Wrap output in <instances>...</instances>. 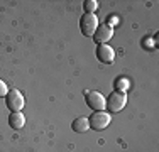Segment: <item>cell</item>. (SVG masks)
<instances>
[{
	"label": "cell",
	"instance_id": "7c38bea8",
	"mask_svg": "<svg viewBox=\"0 0 159 152\" xmlns=\"http://www.w3.org/2000/svg\"><path fill=\"white\" fill-rule=\"evenodd\" d=\"M7 93H9V88H7L5 81H2V79H0V98L7 96Z\"/></svg>",
	"mask_w": 159,
	"mask_h": 152
},
{
	"label": "cell",
	"instance_id": "5b68a950",
	"mask_svg": "<svg viewBox=\"0 0 159 152\" xmlns=\"http://www.w3.org/2000/svg\"><path fill=\"white\" fill-rule=\"evenodd\" d=\"M86 105L93 112H103L105 110V96L100 91H88L86 93Z\"/></svg>",
	"mask_w": 159,
	"mask_h": 152
},
{
	"label": "cell",
	"instance_id": "277c9868",
	"mask_svg": "<svg viewBox=\"0 0 159 152\" xmlns=\"http://www.w3.org/2000/svg\"><path fill=\"white\" fill-rule=\"evenodd\" d=\"M98 25L100 24H98V17L95 14H85L80 19V29H81V32L88 37H93V34H95V30L98 29Z\"/></svg>",
	"mask_w": 159,
	"mask_h": 152
},
{
	"label": "cell",
	"instance_id": "8992f818",
	"mask_svg": "<svg viewBox=\"0 0 159 152\" xmlns=\"http://www.w3.org/2000/svg\"><path fill=\"white\" fill-rule=\"evenodd\" d=\"M112 36H113L112 25L102 24V25H98V29L95 30V34H93V39H95L97 44H107L108 41L112 39Z\"/></svg>",
	"mask_w": 159,
	"mask_h": 152
},
{
	"label": "cell",
	"instance_id": "3957f363",
	"mask_svg": "<svg viewBox=\"0 0 159 152\" xmlns=\"http://www.w3.org/2000/svg\"><path fill=\"white\" fill-rule=\"evenodd\" d=\"M90 122V128H93V130H103V128H107L108 125H110L112 122V117L108 112H93L92 117L88 118Z\"/></svg>",
	"mask_w": 159,
	"mask_h": 152
},
{
	"label": "cell",
	"instance_id": "7a4b0ae2",
	"mask_svg": "<svg viewBox=\"0 0 159 152\" xmlns=\"http://www.w3.org/2000/svg\"><path fill=\"white\" fill-rule=\"evenodd\" d=\"M5 105H7V108H9L10 112H20V110L24 108V105H25L24 95L16 88L9 90V93H7V96H5Z\"/></svg>",
	"mask_w": 159,
	"mask_h": 152
},
{
	"label": "cell",
	"instance_id": "6da1fadb",
	"mask_svg": "<svg viewBox=\"0 0 159 152\" xmlns=\"http://www.w3.org/2000/svg\"><path fill=\"white\" fill-rule=\"evenodd\" d=\"M127 105V95L124 91H113L108 95V98H105V110L112 113L122 112V108Z\"/></svg>",
	"mask_w": 159,
	"mask_h": 152
},
{
	"label": "cell",
	"instance_id": "ba28073f",
	"mask_svg": "<svg viewBox=\"0 0 159 152\" xmlns=\"http://www.w3.org/2000/svg\"><path fill=\"white\" fill-rule=\"evenodd\" d=\"M25 123V117L22 112H12L9 117V125L12 128H16V130H19V128H22Z\"/></svg>",
	"mask_w": 159,
	"mask_h": 152
},
{
	"label": "cell",
	"instance_id": "30bf717a",
	"mask_svg": "<svg viewBox=\"0 0 159 152\" xmlns=\"http://www.w3.org/2000/svg\"><path fill=\"white\" fill-rule=\"evenodd\" d=\"M83 7H85L86 14H95L97 9H98V2L97 0H86V2L83 3Z\"/></svg>",
	"mask_w": 159,
	"mask_h": 152
},
{
	"label": "cell",
	"instance_id": "52a82bcc",
	"mask_svg": "<svg viewBox=\"0 0 159 152\" xmlns=\"http://www.w3.org/2000/svg\"><path fill=\"white\" fill-rule=\"evenodd\" d=\"M97 58L105 64H112L115 59V51H113L112 46L108 44H98L97 47Z\"/></svg>",
	"mask_w": 159,
	"mask_h": 152
},
{
	"label": "cell",
	"instance_id": "9c48e42d",
	"mask_svg": "<svg viewBox=\"0 0 159 152\" xmlns=\"http://www.w3.org/2000/svg\"><path fill=\"white\" fill-rule=\"evenodd\" d=\"M71 128H73L76 134H85V132L90 128V122H88V118H86V117H78V118L73 120Z\"/></svg>",
	"mask_w": 159,
	"mask_h": 152
},
{
	"label": "cell",
	"instance_id": "8fae6325",
	"mask_svg": "<svg viewBox=\"0 0 159 152\" xmlns=\"http://www.w3.org/2000/svg\"><path fill=\"white\" fill-rule=\"evenodd\" d=\"M115 88H117V91H124V93H125V90L129 88V81L124 78H119L115 81Z\"/></svg>",
	"mask_w": 159,
	"mask_h": 152
}]
</instances>
